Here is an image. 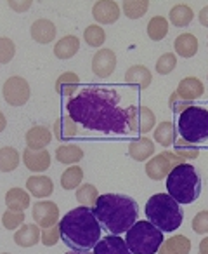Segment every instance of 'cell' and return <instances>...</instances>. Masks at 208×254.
<instances>
[{"label": "cell", "mask_w": 208, "mask_h": 254, "mask_svg": "<svg viewBox=\"0 0 208 254\" xmlns=\"http://www.w3.org/2000/svg\"><path fill=\"white\" fill-rule=\"evenodd\" d=\"M66 112L77 124L90 131L124 134L128 131L120 94L110 87H85L66 103Z\"/></svg>", "instance_id": "cell-1"}, {"label": "cell", "mask_w": 208, "mask_h": 254, "mask_svg": "<svg viewBox=\"0 0 208 254\" xmlns=\"http://www.w3.org/2000/svg\"><path fill=\"white\" fill-rule=\"evenodd\" d=\"M61 239L73 251H90L101 240V223L97 221L90 207L71 209L59 219Z\"/></svg>", "instance_id": "cell-2"}, {"label": "cell", "mask_w": 208, "mask_h": 254, "mask_svg": "<svg viewBox=\"0 0 208 254\" xmlns=\"http://www.w3.org/2000/svg\"><path fill=\"white\" fill-rule=\"evenodd\" d=\"M92 212L101 226H104L113 235H120L127 233V230L132 228V225L137 221L139 205L128 195L102 193L92 207Z\"/></svg>", "instance_id": "cell-3"}, {"label": "cell", "mask_w": 208, "mask_h": 254, "mask_svg": "<svg viewBox=\"0 0 208 254\" xmlns=\"http://www.w3.org/2000/svg\"><path fill=\"white\" fill-rule=\"evenodd\" d=\"M146 218L162 232H173L182 225L184 212L168 193H155L146 202Z\"/></svg>", "instance_id": "cell-4"}, {"label": "cell", "mask_w": 208, "mask_h": 254, "mask_svg": "<svg viewBox=\"0 0 208 254\" xmlns=\"http://www.w3.org/2000/svg\"><path fill=\"white\" fill-rule=\"evenodd\" d=\"M166 191L179 204H193L201 193V180L191 164L175 166L166 176Z\"/></svg>", "instance_id": "cell-5"}, {"label": "cell", "mask_w": 208, "mask_h": 254, "mask_svg": "<svg viewBox=\"0 0 208 254\" xmlns=\"http://www.w3.org/2000/svg\"><path fill=\"white\" fill-rule=\"evenodd\" d=\"M177 132L187 143H205L208 139V110L203 106H187L182 113H179Z\"/></svg>", "instance_id": "cell-6"}, {"label": "cell", "mask_w": 208, "mask_h": 254, "mask_svg": "<svg viewBox=\"0 0 208 254\" xmlns=\"http://www.w3.org/2000/svg\"><path fill=\"white\" fill-rule=\"evenodd\" d=\"M132 254H156L163 244V232L149 221H135L125 233Z\"/></svg>", "instance_id": "cell-7"}, {"label": "cell", "mask_w": 208, "mask_h": 254, "mask_svg": "<svg viewBox=\"0 0 208 254\" xmlns=\"http://www.w3.org/2000/svg\"><path fill=\"white\" fill-rule=\"evenodd\" d=\"M125 115H127L128 131L132 132L148 134L156 127V117L148 106H128V108H125Z\"/></svg>", "instance_id": "cell-8"}, {"label": "cell", "mask_w": 208, "mask_h": 254, "mask_svg": "<svg viewBox=\"0 0 208 254\" xmlns=\"http://www.w3.org/2000/svg\"><path fill=\"white\" fill-rule=\"evenodd\" d=\"M2 96H4L5 103L11 106H23L28 103L30 96H32V89L26 78L14 75L9 77L2 85Z\"/></svg>", "instance_id": "cell-9"}, {"label": "cell", "mask_w": 208, "mask_h": 254, "mask_svg": "<svg viewBox=\"0 0 208 254\" xmlns=\"http://www.w3.org/2000/svg\"><path fill=\"white\" fill-rule=\"evenodd\" d=\"M32 216L35 225H39L40 228H50L59 223V207L50 200H40L33 205Z\"/></svg>", "instance_id": "cell-10"}, {"label": "cell", "mask_w": 208, "mask_h": 254, "mask_svg": "<svg viewBox=\"0 0 208 254\" xmlns=\"http://www.w3.org/2000/svg\"><path fill=\"white\" fill-rule=\"evenodd\" d=\"M118 58L117 54L111 49H99L97 53L92 58V71H94L95 77L99 78H108L110 75H113V71L117 70Z\"/></svg>", "instance_id": "cell-11"}, {"label": "cell", "mask_w": 208, "mask_h": 254, "mask_svg": "<svg viewBox=\"0 0 208 254\" xmlns=\"http://www.w3.org/2000/svg\"><path fill=\"white\" fill-rule=\"evenodd\" d=\"M122 9L115 0H97L92 7V16L99 25H113L118 21Z\"/></svg>", "instance_id": "cell-12"}, {"label": "cell", "mask_w": 208, "mask_h": 254, "mask_svg": "<svg viewBox=\"0 0 208 254\" xmlns=\"http://www.w3.org/2000/svg\"><path fill=\"white\" fill-rule=\"evenodd\" d=\"M173 169L172 162L165 157V153H160V155H153L151 159L146 162V176L153 181L166 180V176L170 174V171Z\"/></svg>", "instance_id": "cell-13"}, {"label": "cell", "mask_w": 208, "mask_h": 254, "mask_svg": "<svg viewBox=\"0 0 208 254\" xmlns=\"http://www.w3.org/2000/svg\"><path fill=\"white\" fill-rule=\"evenodd\" d=\"M54 134L52 131H49V127L45 126H33L32 129H28V132L25 134L26 148L30 150H45L50 145Z\"/></svg>", "instance_id": "cell-14"}, {"label": "cell", "mask_w": 208, "mask_h": 254, "mask_svg": "<svg viewBox=\"0 0 208 254\" xmlns=\"http://www.w3.org/2000/svg\"><path fill=\"white\" fill-rule=\"evenodd\" d=\"M23 164L32 173H43L50 167V153L47 150H30L23 152Z\"/></svg>", "instance_id": "cell-15"}, {"label": "cell", "mask_w": 208, "mask_h": 254, "mask_svg": "<svg viewBox=\"0 0 208 254\" xmlns=\"http://www.w3.org/2000/svg\"><path fill=\"white\" fill-rule=\"evenodd\" d=\"M92 254H132V251L120 235H108L95 244Z\"/></svg>", "instance_id": "cell-16"}, {"label": "cell", "mask_w": 208, "mask_h": 254, "mask_svg": "<svg viewBox=\"0 0 208 254\" xmlns=\"http://www.w3.org/2000/svg\"><path fill=\"white\" fill-rule=\"evenodd\" d=\"M56 33H57L56 25H54L50 19H45V18L37 19V21H33L32 26H30V35L39 44H50L56 39Z\"/></svg>", "instance_id": "cell-17"}, {"label": "cell", "mask_w": 208, "mask_h": 254, "mask_svg": "<svg viewBox=\"0 0 208 254\" xmlns=\"http://www.w3.org/2000/svg\"><path fill=\"white\" fill-rule=\"evenodd\" d=\"M26 190L30 195L37 198H47L52 195L54 191V183L49 176H43V174H33L32 178L26 180Z\"/></svg>", "instance_id": "cell-18"}, {"label": "cell", "mask_w": 208, "mask_h": 254, "mask_svg": "<svg viewBox=\"0 0 208 254\" xmlns=\"http://www.w3.org/2000/svg\"><path fill=\"white\" fill-rule=\"evenodd\" d=\"M40 237H42V230L35 223H25L21 225L14 233V242L19 247H33L40 242Z\"/></svg>", "instance_id": "cell-19"}, {"label": "cell", "mask_w": 208, "mask_h": 254, "mask_svg": "<svg viewBox=\"0 0 208 254\" xmlns=\"http://www.w3.org/2000/svg\"><path fill=\"white\" fill-rule=\"evenodd\" d=\"M125 82L128 85H135L139 89H148L153 82V73L144 64H132L125 71Z\"/></svg>", "instance_id": "cell-20"}, {"label": "cell", "mask_w": 208, "mask_h": 254, "mask_svg": "<svg viewBox=\"0 0 208 254\" xmlns=\"http://www.w3.org/2000/svg\"><path fill=\"white\" fill-rule=\"evenodd\" d=\"M177 94L180 96L186 101H194V99L201 98L205 92V85L200 78L196 77H186L179 82V87H177Z\"/></svg>", "instance_id": "cell-21"}, {"label": "cell", "mask_w": 208, "mask_h": 254, "mask_svg": "<svg viewBox=\"0 0 208 254\" xmlns=\"http://www.w3.org/2000/svg\"><path fill=\"white\" fill-rule=\"evenodd\" d=\"M128 155L135 162H146L155 155V141L149 138H137L128 145Z\"/></svg>", "instance_id": "cell-22"}, {"label": "cell", "mask_w": 208, "mask_h": 254, "mask_svg": "<svg viewBox=\"0 0 208 254\" xmlns=\"http://www.w3.org/2000/svg\"><path fill=\"white\" fill-rule=\"evenodd\" d=\"M30 202H32V197H30L28 190H23V188L14 187L5 193V205L9 211L25 212V209L30 207Z\"/></svg>", "instance_id": "cell-23"}, {"label": "cell", "mask_w": 208, "mask_h": 254, "mask_svg": "<svg viewBox=\"0 0 208 254\" xmlns=\"http://www.w3.org/2000/svg\"><path fill=\"white\" fill-rule=\"evenodd\" d=\"M153 138L158 145H162L163 148H168L173 143L179 139V132H177V126H173L172 122L165 120V122L158 124L155 127V132H153Z\"/></svg>", "instance_id": "cell-24"}, {"label": "cell", "mask_w": 208, "mask_h": 254, "mask_svg": "<svg viewBox=\"0 0 208 254\" xmlns=\"http://www.w3.org/2000/svg\"><path fill=\"white\" fill-rule=\"evenodd\" d=\"M78 84H80V77L73 71H64L57 77L54 89L59 96H66V98H73L77 94Z\"/></svg>", "instance_id": "cell-25"}, {"label": "cell", "mask_w": 208, "mask_h": 254, "mask_svg": "<svg viewBox=\"0 0 208 254\" xmlns=\"http://www.w3.org/2000/svg\"><path fill=\"white\" fill-rule=\"evenodd\" d=\"M80 49V39L77 35H66L59 39L54 46V54L57 60H71Z\"/></svg>", "instance_id": "cell-26"}, {"label": "cell", "mask_w": 208, "mask_h": 254, "mask_svg": "<svg viewBox=\"0 0 208 254\" xmlns=\"http://www.w3.org/2000/svg\"><path fill=\"white\" fill-rule=\"evenodd\" d=\"M191 253V240L184 235H173L170 239L163 240L158 254H189Z\"/></svg>", "instance_id": "cell-27"}, {"label": "cell", "mask_w": 208, "mask_h": 254, "mask_svg": "<svg viewBox=\"0 0 208 254\" xmlns=\"http://www.w3.org/2000/svg\"><path fill=\"white\" fill-rule=\"evenodd\" d=\"M56 159H57V162L63 164V166H75V164H78L83 159V150L78 145L66 143V145L57 146Z\"/></svg>", "instance_id": "cell-28"}, {"label": "cell", "mask_w": 208, "mask_h": 254, "mask_svg": "<svg viewBox=\"0 0 208 254\" xmlns=\"http://www.w3.org/2000/svg\"><path fill=\"white\" fill-rule=\"evenodd\" d=\"M173 47H175L177 56L189 60V58H193L198 53V39L193 33H180L175 39V42H173Z\"/></svg>", "instance_id": "cell-29"}, {"label": "cell", "mask_w": 208, "mask_h": 254, "mask_svg": "<svg viewBox=\"0 0 208 254\" xmlns=\"http://www.w3.org/2000/svg\"><path fill=\"white\" fill-rule=\"evenodd\" d=\"M78 132V124L71 119L70 115L68 117H61L54 122L52 126V134L56 139H71L73 136H77Z\"/></svg>", "instance_id": "cell-30"}, {"label": "cell", "mask_w": 208, "mask_h": 254, "mask_svg": "<svg viewBox=\"0 0 208 254\" xmlns=\"http://www.w3.org/2000/svg\"><path fill=\"white\" fill-rule=\"evenodd\" d=\"M193 19H194L193 9H191L189 5H186V4L173 5V7L170 9V12H168V23H172V25L177 26V28H184V26L189 25Z\"/></svg>", "instance_id": "cell-31"}, {"label": "cell", "mask_w": 208, "mask_h": 254, "mask_svg": "<svg viewBox=\"0 0 208 254\" xmlns=\"http://www.w3.org/2000/svg\"><path fill=\"white\" fill-rule=\"evenodd\" d=\"M21 155L14 146H4L0 148V173H12L18 169Z\"/></svg>", "instance_id": "cell-32"}, {"label": "cell", "mask_w": 208, "mask_h": 254, "mask_svg": "<svg viewBox=\"0 0 208 254\" xmlns=\"http://www.w3.org/2000/svg\"><path fill=\"white\" fill-rule=\"evenodd\" d=\"M149 0H122V12L128 19H139L148 12Z\"/></svg>", "instance_id": "cell-33"}, {"label": "cell", "mask_w": 208, "mask_h": 254, "mask_svg": "<svg viewBox=\"0 0 208 254\" xmlns=\"http://www.w3.org/2000/svg\"><path fill=\"white\" fill-rule=\"evenodd\" d=\"M168 26H170L168 19L163 18V16H155L148 23V37L151 40H155V42H160L168 33Z\"/></svg>", "instance_id": "cell-34"}, {"label": "cell", "mask_w": 208, "mask_h": 254, "mask_svg": "<svg viewBox=\"0 0 208 254\" xmlns=\"http://www.w3.org/2000/svg\"><path fill=\"white\" fill-rule=\"evenodd\" d=\"M83 181V171L80 166H70L61 174V187L64 190H77Z\"/></svg>", "instance_id": "cell-35"}, {"label": "cell", "mask_w": 208, "mask_h": 254, "mask_svg": "<svg viewBox=\"0 0 208 254\" xmlns=\"http://www.w3.org/2000/svg\"><path fill=\"white\" fill-rule=\"evenodd\" d=\"M75 197H77V200L80 202V205H85V207H94V204L99 198V191L94 185L85 183V185H80V187L77 188Z\"/></svg>", "instance_id": "cell-36"}, {"label": "cell", "mask_w": 208, "mask_h": 254, "mask_svg": "<svg viewBox=\"0 0 208 254\" xmlns=\"http://www.w3.org/2000/svg\"><path fill=\"white\" fill-rule=\"evenodd\" d=\"M173 150H175L173 153H175L177 157H180L184 162L198 159V155H200V148H198V145L187 143L186 139H182V138H179L175 143H173Z\"/></svg>", "instance_id": "cell-37"}, {"label": "cell", "mask_w": 208, "mask_h": 254, "mask_svg": "<svg viewBox=\"0 0 208 254\" xmlns=\"http://www.w3.org/2000/svg\"><path fill=\"white\" fill-rule=\"evenodd\" d=\"M83 40L88 44L90 47H101L102 44L106 42V32H104V28L99 25H90L85 28L83 32Z\"/></svg>", "instance_id": "cell-38"}, {"label": "cell", "mask_w": 208, "mask_h": 254, "mask_svg": "<svg viewBox=\"0 0 208 254\" xmlns=\"http://www.w3.org/2000/svg\"><path fill=\"white\" fill-rule=\"evenodd\" d=\"M177 66V54L173 53H165L162 54V56L158 58V61H156V71H158L160 75H168L172 73L173 70H175Z\"/></svg>", "instance_id": "cell-39"}, {"label": "cell", "mask_w": 208, "mask_h": 254, "mask_svg": "<svg viewBox=\"0 0 208 254\" xmlns=\"http://www.w3.org/2000/svg\"><path fill=\"white\" fill-rule=\"evenodd\" d=\"M2 225L5 230H18L21 225H25V212L18 211H5L2 214Z\"/></svg>", "instance_id": "cell-40"}, {"label": "cell", "mask_w": 208, "mask_h": 254, "mask_svg": "<svg viewBox=\"0 0 208 254\" xmlns=\"http://www.w3.org/2000/svg\"><path fill=\"white\" fill-rule=\"evenodd\" d=\"M16 54V44L9 37H0V64H7Z\"/></svg>", "instance_id": "cell-41"}, {"label": "cell", "mask_w": 208, "mask_h": 254, "mask_svg": "<svg viewBox=\"0 0 208 254\" xmlns=\"http://www.w3.org/2000/svg\"><path fill=\"white\" fill-rule=\"evenodd\" d=\"M59 239H61L59 223L50 226V228H42V237H40V240H42L43 246H47V247L56 246V244L59 242Z\"/></svg>", "instance_id": "cell-42"}, {"label": "cell", "mask_w": 208, "mask_h": 254, "mask_svg": "<svg viewBox=\"0 0 208 254\" xmlns=\"http://www.w3.org/2000/svg\"><path fill=\"white\" fill-rule=\"evenodd\" d=\"M193 230L200 235L208 233V211H200L193 218Z\"/></svg>", "instance_id": "cell-43"}, {"label": "cell", "mask_w": 208, "mask_h": 254, "mask_svg": "<svg viewBox=\"0 0 208 254\" xmlns=\"http://www.w3.org/2000/svg\"><path fill=\"white\" fill-rule=\"evenodd\" d=\"M187 106H191L189 101H186V99L180 98L177 92H172L168 98V108L172 110L173 113H182L184 110L187 108Z\"/></svg>", "instance_id": "cell-44"}, {"label": "cell", "mask_w": 208, "mask_h": 254, "mask_svg": "<svg viewBox=\"0 0 208 254\" xmlns=\"http://www.w3.org/2000/svg\"><path fill=\"white\" fill-rule=\"evenodd\" d=\"M9 7L12 9L14 12H19V14H23V12H26L30 7H32L33 0H7Z\"/></svg>", "instance_id": "cell-45"}, {"label": "cell", "mask_w": 208, "mask_h": 254, "mask_svg": "<svg viewBox=\"0 0 208 254\" xmlns=\"http://www.w3.org/2000/svg\"><path fill=\"white\" fill-rule=\"evenodd\" d=\"M198 19H200L201 26H207L208 28V5H205V7L201 9L200 14H198Z\"/></svg>", "instance_id": "cell-46"}, {"label": "cell", "mask_w": 208, "mask_h": 254, "mask_svg": "<svg viewBox=\"0 0 208 254\" xmlns=\"http://www.w3.org/2000/svg\"><path fill=\"white\" fill-rule=\"evenodd\" d=\"M163 153H165V157H166V159H168L170 162H172V166H173V167H175V166H179V164H182V162H184V160L180 159V157H177L173 152H163Z\"/></svg>", "instance_id": "cell-47"}, {"label": "cell", "mask_w": 208, "mask_h": 254, "mask_svg": "<svg viewBox=\"0 0 208 254\" xmlns=\"http://www.w3.org/2000/svg\"><path fill=\"white\" fill-rule=\"evenodd\" d=\"M200 254H208V237L200 242Z\"/></svg>", "instance_id": "cell-48"}, {"label": "cell", "mask_w": 208, "mask_h": 254, "mask_svg": "<svg viewBox=\"0 0 208 254\" xmlns=\"http://www.w3.org/2000/svg\"><path fill=\"white\" fill-rule=\"evenodd\" d=\"M5 127H7V119H5V115L2 112H0V132L5 131Z\"/></svg>", "instance_id": "cell-49"}, {"label": "cell", "mask_w": 208, "mask_h": 254, "mask_svg": "<svg viewBox=\"0 0 208 254\" xmlns=\"http://www.w3.org/2000/svg\"><path fill=\"white\" fill-rule=\"evenodd\" d=\"M66 254H90V253H88V251H73L71 249V251H68Z\"/></svg>", "instance_id": "cell-50"}, {"label": "cell", "mask_w": 208, "mask_h": 254, "mask_svg": "<svg viewBox=\"0 0 208 254\" xmlns=\"http://www.w3.org/2000/svg\"><path fill=\"white\" fill-rule=\"evenodd\" d=\"M2 254H11V253H2Z\"/></svg>", "instance_id": "cell-51"}, {"label": "cell", "mask_w": 208, "mask_h": 254, "mask_svg": "<svg viewBox=\"0 0 208 254\" xmlns=\"http://www.w3.org/2000/svg\"><path fill=\"white\" fill-rule=\"evenodd\" d=\"M207 47H208V40H207Z\"/></svg>", "instance_id": "cell-52"}, {"label": "cell", "mask_w": 208, "mask_h": 254, "mask_svg": "<svg viewBox=\"0 0 208 254\" xmlns=\"http://www.w3.org/2000/svg\"><path fill=\"white\" fill-rule=\"evenodd\" d=\"M198 254H200V253H198Z\"/></svg>", "instance_id": "cell-53"}, {"label": "cell", "mask_w": 208, "mask_h": 254, "mask_svg": "<svg viewBox=\"0 0 208 254\" xmlns=\"http://www.w3.org/2000/svg\"><path fill=\"white\" fill-rule=\"evenodd\" d=\"M207 78H208V77H207Z\"/></svg>", "instance_id": "cell-54"}]
</instances>
